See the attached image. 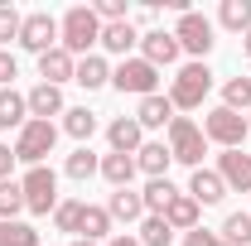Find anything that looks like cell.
<instances>
[{
  "label": "cell",
  "instance_id": "cell-1",
  "mask_svg": "<svg viewBox=\"0 0 251 246\" xmlns=\"http://www.w3.org/2000/svg\"><path fill=\"white\" fill-rule=\"evenodd\" d=\"M92 44H101V20L92 5H73L58 20V49H68L73 58H87Z\"/></svg>",
  "mask_w": 251,
  "mask_h": 246
},
{
  "label": "cell",
  "instance_id": "cell-2",
  "mask_svg": "<svg viewBox=\"0 0 251 246\" xmlns=\"http://www.w3.org/2000/svg\"><path fill=\"white\" fill-rule=\"evenodd\" d=\"M213 92V73H208V63H184L179 73H174V82H169V101H174V111H193V106H203V97Z\"/></svg>",
  "mask_w": 251,
  "mask_h": 246
},
{
  "label": "cell",
  "instance_id": "cell-3",
  "mask_svg": "<svg viewBox=\"0 0 251 246\" xmlns=\"http://www.w3.org/2000/svg\"><path fill=\"white\" fill-rule=\"evenodd\" d=\"M53 145H58V125L53 121H25L20 125V135H15V159H20V164H44V159H49V154H53Z\"/></svg>",
  "mask_w": 251,
  "mask_h": 246
},
{
  "label": "cell",
  "instance_id": "cell-4",
  "mask_svg": "<svg viewBox=\"0 0 251 246\" xmlns=\"http://www.w3.org/2000/svg\"><path fill=\"white\" fill-rule=\"evenodd\" d=\"M20 188H25V208H29L34 217H49L58 208V174H53L49 164H34L29 174L20 179Z\"/></svg>",
  "mask_w": 251,
  "mask_h": 246
},
{
  "label": "cell",
  "instance_id": "cell-5",
  "mask_svg": "<svg viewBox=\"0 0 251 246\" xmlns=\"http://www.w3.org/2000/svg\"><path fill=\"white\" fill-rule=\"evenodd\" d=\"M203 150H208V135H203V125H193L188 116H174L169 121V154L188 164V169H203Z\"/></svg>",
  "mask_w": 251,
  "mask_h": 246
},
{
  "label": "cell",
  "instance_id": "cell-6",
  "mask_svg": "<svg viewBox=\"0 0 251 246\" xmlns=\"http://www.w3.org/2000/svg\"><path fill=\"white\" fill-rule=\"evenodd\" d=\"M169 34L179 39V49H184V53H193V63H203L208 53H213V44H218V39H213V20H208V15H198V10L179 15V25H174Z\"/></svg>",
  "mask_w": 251,
  "mask_h": 246
},
{
  "label": "cell",
  "instance_id": "cell-7",
  "mask_svg": "<svg viewBox=\"0 0 251 246\" xmlns=\"http://www.w3.org/2000/svg\"><path fill=\"white\" fill-rule=\"evenodd\" d=\"M203 135L213 140V145H222V150H242L251 135L247 116H237V111H227V106H213L208 116H203Z\"/></svg>",
  "mask_w": 251,
  "mask_h": 246
},
{
  "label": "cell",
  "instance_id": "cell-8",
  "mask_svg": "<svg viewBox=\"0 0 251 246\" xmlns=\"http://www.w3.org/2000/svg\"><path fill=\"white\" fill-rule=\"evenodd\" d=\"M111 87H121V92H130V97H155L159 68H150L145 58H121L111 68Z\"/></svg>",
  "mask_w": 251,
  "mask_h": 246
},
{
  "label": "cell",
  "instance_id": "cell-9",
  "mask_svg": "<svg viewBox=\"0 0 251 246\" xmlns=\"http://www.w3.org/2000/svg\"><path fill=\"white\" fill-rule=\"evenodd\" d=\"M20 49H29V53H49V49H58V20L49 15V10H34L25 15V25H20Z\"/></svg>",
  "mask_w": 251,
  "mask_h": 246
},
{
  "label": "cell",
  "instance_id": "cell-10",
  "mask_svg": "<svg viewBox=\"0 0 251 246\" xmlns=\"http://www.w3.org/2000/svg\"><path fill=\"white\" fill-rule=\"evenodd\" d=\"M179 39L169 29H150V34H140V58L150 63V68H169V63H179Z\"/></svg>",
  "mask_w": 251,
  "mask_h": 246
},
{
  "label": "cell",
  "instance_id": "cell-11",
  "mask_svg": "<svg viewBox=\"0 0 251 246\" xmlns=\"http://www.w3.org/2000/svg\"><path fill=\"white\" fill-rule=\"evenodd\" d=\"M218 179L232 193H251V154L247 150H222L218 154Z\"/></svg>",
  "mask_w": 251,
  "mask_h": 246
},
{
  "label": "cell",
  "instance_id": "cell-12",
  "mask_svg": "<svg viewBox=\"0 0 251 246\" xmlns=\"http://www.w3.org/2000/svg\"><path fill=\"white\" fill-rule=\"evenodd\" d=\"M169 164H174V154L164 140H145L140 150H135V169L145 174V179H169Z\"/></svg>",
  "mask_w": 251,
  "mask_h": 246
},
{
  "label": "cell",
  "instance_id": "cell-13",
  "mask_svg": "<svg viewBox=\"0 0 251 246\" xmlns=\"http://www.w3.org/2000/svg\"><path fill=\"white\" fill-rule=\"evenodd\" d=\"M106 140H111V154H135L145 145V130L135 116H116V121L106 125Z\"/></svg>",
  "mask_w": 251,
  "mask_h": 246
},
{
  "label": "cell",
  "instance_id": "cell-14",
  "mask_svg": "<svg viewBox=\"0 0 251 246\" xmlns=\"http://www.w3.org/2000/svg\"><path fill=\"white\" fill-rule=\"evenodd\" d=\"M73 73H77V58H73L68 49H49V53L39 58V77H44L49 87H63V82H73Z\"/></svg>",
  "mask_w": 251,
  "mask_h": 246
},
{
  "label": "cell",
  "instance_id": "cell-15",
  "mask_svg": "<svg viewBox=\"0 0 251 246\" xmlns=\"http://www.w3.org/2000/svg\"><path fill=\"white\" fill-rule=\"evenodd\" d=\"M25 101H29V116H34V121H49V116H63V111H68V106H63V87H49V82L29 87Z\"/></svg>",
  "mask_w": 251,
  "mask_h": 246
},
{
  "label": "cell",
  "instance_id": "cell-16",
  "mask_svg": "<svg viewBox=\"0 0 251 246\" xmlns=\"http://www.w3.org/2000/svg\"><path fill=\"white\" fill-rule=\"evenodd\" d=\"M188 198H193L198 208L222 203V198H227V184L218 179V169H193V179H188Z\"/></svg>",
  "mask_w": 251,
  "mask_h": 246
},
{
  "label": "cell",
  "instance_id": "cell-17",
  "mask_svg": "<svg viewBox=\"0 0 251 246\" xmlns=\"http://www.w3.org/2000/svg\"><path fill=\"white\" fill-rule=\"evenodd\" d=\"M106 213H111V222H145V198L135 188H116L106 198Z\"/></svg>",
  "mask_w": 251,
  "mask_h": 246
},
{
  "label": "cell",
  "instance_id": "cell-18",
  "mask_svg": "<svg viewBox=\"0 0 251 246\" xmlns=\"http://www.w3.org/2000/svg\"><path fill=\"white\" fill-rule=\"evenodd\" d=\"M135 121H140V130H155V125H169L174 121V101L169 97H140V106H135Z\"/></svg>",
  "mask_w": 251,
  "mask_h": 246
},
{
  "label": "cell",
  "instance_id": "cell-19",
  "mask_svg": "<svg viewBox=\"0 0 251 246\" xmlns=\"http://www.w3.org/2000/svg\"><path fill=\"white\" fill-rule=\"evenodd\" d=\"M77 237L82 242H106L111 237V213L106 208H92V203H82V217H77Z\"/></svg>",
  "mask_w": 251,
  "mask_h": 246
},
{
  "label": "cell",
  "instance_id": "cell-20",
  "mask_svg": "<svg viewBox=\"0 0 251 246\" xmlns=\"http://www.w3.org/2000/svg\"><path fill=\"white\" fill-rule=\"evenodd\" d=\"M140 44V34H135V25L130 20H116V25H101V49L106 53H121V58H130V49Z\"/></svg>",
  "mask_w": 251,
  "mask_h": 246
},
{
  "label": "cell",
  "instance_id": "cell-21",
  "mask_svg": "<svg viewBox=\"0 0 251 246\" xmlns=\"http://www.w3.org/2000/svg\"><path fill=\"white\" fill-rule=\"evenodd\" d=\"M73 82H82L87 92L106 87V82H111V63L101 58V53H87V58H77V73H73Z\"/></svg>",
  "mask_w": 251,
  "mask_h": 246
},
{
  "label": "cell",
  "instance_id": "cell-22",
  "mask_svg": "<svg viewBox=\"0 0 251 246\" xmlns=\"http://www.w3.org/2000/svg\"><path fill=\"white\" fill-rule=\"evenodd\" d=\"M25 121H29V101L15 92V87H0V125L5 130H20Z\"/></svg>",
  "mask_w": 251,
  "mask_h": 246
},
{
  "label": "cell",
  "instance_id": "cell-23",
  "mask_svg": "<svg viewBox=\"0 0 251 246\" xmlns=\"http://www.w3.org/2000/svg\"><path fill=\"white\" fill-rule=\"evenodd\" d=\"M135 174H140V169H135V154H106V159H101V179L111 188H130Z\"/></svg>",
  "mask_w": 251,
  "mask_h": 246
},
{
  "label": "cell",
  "instance_id": "cell-24",
  "mask_svg": "<svg viewBox=\"0 0 251 246\" xmlns=\"http://www.w3.org/2000/svg\"><path fill=\"white\" fill-rule=\"evenodd\" d=\"M140 198H145V213H150V217H164V213H169V203L179 198V188L169 184V179H150Z\"/></svg>",
  "mask_w": 251,
  "mask_h": 246
},
{
  "label": "cell",
  "instance_id": "cell-25",
  "mask_svg": "<svg viewBox=\"0 0 251 246\" xmlns=\"http://www.w3.org/2000/svg\"><path fill=\"white\" fill-rule=\"evenodd\" d=\"M198 213H203V208H198V203H193L188 193H179V198L169 203V213H164V222H169L174 232H193V227H198Z\"/></svg>",
  "mask_w": 251,
  "mask_h": 246
},
{
  "label": "cell",
  "instance_id": "cell-26",
  "mask_svg": "<svg viewBox=\"0 0 251 246\" xmlns=\"http://www.w3.org/2000/svg\"><path fill=\"white\" fill-rule=\"evenodd\" d=\"M63 174H68V179H77V184H87L92 174H101V159H97V154L87 150V145H77V150L68 154V164H63Z\"/></svg>",
  "mask_w": 251,
  "mask_h": 246
},
{
  "label": "cell",
  "instance_id": "cell-27",
  "mask_svg": "<svg viewBox=\"0 0 251 246\" xmlns=\"http://www.w3.org/2000/svg\"><path fill=\"white\" fill-rule=\"evenodd\" d=\"M20 213H29L25 208V188H20V179H5L0 184V222H20Z\"/></svg>",
  "mask_w": 251,
  "mask_h": 246
},
{
  "label": "cell",
  "instance_id": "cell-28",
  "mask_svg": "<svg viewBox=\"0 0 251 246\" xmlns=\"http://www.w3.org/2000/svg\"><path fill=\"white\" fill-rule=\"evenodd\" d=\"M222 29L232 34H251V0H222Z\"/></svg>",
  "mask_w": 251,
  "mask_h": 246
},
{
  "label": "cell",
  "instance_id": "cell-29",
  "mask_svg": "<svg viewBox=\"0 0 251 246\" xmlns=\"http://www.w3.org/2000/svg\"><path fill=\"white\" fill-rule=\"evenodd\" d=\"M222 106L237 111V116H247V111H251V77H227V87H222Z\"/></svg>",
  "mask_w": 251,
  "mask_h": 246
},
{
  "label": "cell",
  "instance_id": "cell-30",
  "mask_svg": "<svg viewBox=\"0 0 251 246\" xmlns=\"http://www.w3.org/2000/svg\"><path fill=\"white\" fill-rule=\"evenodd\" d=\"M63 130H68L73 140H92V130H97V116L87 111V106H68V111H63Z\"/></svg>",
  "mask_w": 251,
  "mask_h": 246
},
{
  "label": "cell",
  "instance_id": "cell-31",
  "mask_svg": "<svg viewBox=\"0 0 251 246\" xmlns=\"http://www.w3.org/2000/svg\"><path fill=\"white\" fill-rule=\"evenodd\" d=\"M140 246H169L174 242V227L164 222V217H150L145 213V222H140V237H135Z\"/></svg>",
  "mask_w": 251,
  "mask_h": 246
},
{
  "label": "cell",
  "instance_id": "cell-32",
  "mask_svg": "<svg viewBox=\"0 0 251 246\" xmlns=\"http://www.w3.org/2000/svg\"><path fill=\"white\" fill-rule=\"evenodd\" d=\"M227 246H251V213H232L227 222H222V232H218Z\"/></svg>",
  "mask_w": 251,
  "mask_h": 246
},
{
  "label": "cell",
  "instance_id": "cell-33",
  "mask_svg": "<svg viewBox=\"0 0 251 246\" xmlns=\"http://www.w3.org/2000/svg\"><path fill=\"white\" fill-rule=\"evenodd\" d=\"M0 246H39V232L29 222H0Z\"/></svg>",
  "mask_w": 251,
  "mask_h": 246
},
{
  "label": "cell",
  "instance_id": "cell-34",
  "mask_svg": "<svg viewBox=\"0 0 251 246\" xmlns=\"http://www.w3.org/2000/svg\"><path fill=\"white\" fill-rule=\"evenodd\" d=\"M20 25H25V15L15 10V5H0V44H20Z\"/></svg>",
  "mask_w": 251,
  "mask_h": 246
},
{
  "label": "cell",
  "instance_id": "cell-35",
  "mask_svg": "<svg viewBox=\"0 0 251 246\" xmlns=\"http://www.w3.org/2000/svg\"><path fill=\"white\" fill-rule=\"evenodd\" d=\"M77 217H82V203H73V198H68V203L53 208V227H58V232H77Z\"/></svg>",
  "mask_w": 251,
  "mask_h": 246
},
{
  "label": "cell",
  "instance_id": "cell-36",
  "mask_svg": "<svg viewBox=\"0 0 251 246\" xmlns=\"http://www.w3.org/2000/svg\"><path fill=\"white\" fill-rule=\"evenodd\" d=\"M15 77H20V63H15V53L0 49V87H15Z\"/></svg>",
  "mask_w": 251,
  "mask_h": 246
},
{
  "label": "cell",
  "instance_id": "cell-37",
  "mask_svg": "<svg viewBox=\"0 0 251 246\" xmlns=\"http://www.w3.org/2000/svg\"><path fill=\"white\" fill-rule=\"evenodd\" d=\"M184 246H227L218 237V232H203V227H193V232H184Z\"/></svg>",
  "mask_w": 251,
  "mask_h": 246
},
{
  "label": "cell",
  "instance_id": "cell-38",
  "mask_svg": "<svg viewBox=\"0 0 251 246\" xmlns=\"http://www.w3.org/2000/svg\"><path fill=\"white\" fill-rule=\"evenodd\" d=\"M20 159H15V145H0V184L10 179V169H15Z\"/></svg>",
  "mask_w": 251,
  "mask_h": 246
},
{
  "label": "cell",
  "instance_id": "cell-39",
  "mask_svg": "<svg viewBox=\"0 0 251 246\" xmlns=\"http://www.w3.org/2000/svg\"><path fill=\"white\" fill-rule=\"evenodd\" d=\"M106 246H140V242H135V237H126V232H121V237H111Z\"/></svg>",
  "mask_w": 251,
  "mask_h": 246
},
{
  "label": "cell",
  "instance_id": "cell-40",
  "mask_svg": "<svg viewBox=\"0 0 251 246\" xmlns=\"http://www.w3.org/2000/svg\"><path fill=\"white\" fill-rule=\"evenodd\" d=\"M242 49H247V58H251V34H247V39H242Z\"/></svg>",
  "mask_w": 251,
  "mask_h": 246
},
{
  "label": "cell",
  "instance_id": "cell-41",
  "mask_svg": "<svg viewBox=\"0 0 251 246\" xmlns=\"http://www.w3.org/2000/svg\"><path fill=\"white\" fill-rule=\"evenodd\" d=\"M73 246H97V242H82V237H77V242H73Z\"/></svg>",
  "mask_w": 251,
  "mask_h": 246
},
{
  "label": "cell",
  "instance_id": "cell-42",
  "mask_svg": "<svg viewBox=\"0 0 251 246\" xmlns=\"http://www.w3.org/2000/svg\"><path fill=\"white\" fill-rule=\"evenodd\" d=\"M247 125H251V111H247Z\"/></svg>",
  "mask_w": 251,
  "mask_h": 246
}]
</instances>
